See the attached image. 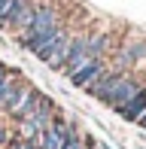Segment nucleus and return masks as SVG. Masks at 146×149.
<instances>
[{
    "label": "nucleus",
    "instance_id": "nucleus-1",
    "mask_svg": "<svg viewBox=\"0 0 146 149\" xmlns=\"http://www.w3.org/2000/svg\"><path fill=\"white\" fill-rule=\"evenodd\" d=\"M46 128H52V100L49 97H43V104L37 107V113L22 122V134H18V137L22 140H37Z\"/></svg>",
    "mask_w": 146,
    "mask_h": 149
},
{
    "label": "nucleus",
    "instance_id": "nucleus-5",
    "mask_svg": "<svg viewBox=\"0 0 146 149\" xmlns=\"http://www.w3.org/2000/svg\"><path fill=\"white\" fill-rule=\"evenodd\" d=\"M140 88H143V85L137 82V79L131 76V73H125V76L119 79V85H116V88H113V94H110V97H107V107H113V110L119 113V110H122V107L128 104V100L134 97V94L140 91Z\"/></svg>",
    "mask_w": 146,
    "mask_h": 149
},
{
    "label": "nucleus",
    "instance_id": "nucleus-8",
    "mask_svg": "<svg viewBox=\"0 0 146 149\" xmlns=\"http://www.w3.org/2000/svg\"><path fill=\"white\" fill-rule=\"evenodd\" d=\"M67 122H52V128H46L43 134H40V149H61V137H64V131H67Z\"/></svg>",
    "mask_w": 146,
    "mask_h": 149
},
{
    "label": "nucleus",
    "instance_id": "nucleus-11",
    "mask_svg": "<svg viewBox=\"0 0 146 149\" xmlns=\"http://www.w3.org/2000/svg\"><path fill=\"white\" fill-rule=\"evenodd\" d=\"M110 49V33H91L88 37V58H104Z\"/></svg>",
    "mask_w": 146,
    "mask_h": 149
},
{
    "label": "nucleus",
    "instance_id": "nucleus-7",
    "mask_svg": "<svg viewBox=\"0 0 146 149\" xmlns=\"http://www.w3.org/2000/svg\"><path fill=\"white\" fill-rule=\"evenodd\" d=\"M122 76H125V70H116V67H110V70L104 73V76L97 79L95 85H88V88H85V91H88L91 97H97V100H101V104H107V97L113 94V88H116V85H119V79H122Z\"/></svg>",
    "mask_w": 146,
    "mask_h": 149
},
{
    "label": "nucleus",
    "instance_id": "nucleus-15",
    "mask_svg": "<svg viewBox=\"0 0 146 149\" xmlns=\"http://www.w3.org/2000/svg\"><path fill=\"white\" fill-rule=\"evenodd\" d=\"M22 149H40V140H24Z\"/></svg>",
    "mask_w": 146,
    "mask_h": 149
},
{
    "label": "nucleus",
    "instance_id": "nucleus-9",
    "mask_svg": "<svg viewBox=\"0 0 146 149\" xmlns=\"http://www.w3.org/2000/svg\"><path fill=\"white\" fill-rule=\"evenodd\" d=\"M143 113H146V88H140V91H137L134 97H131L128 104L119 110V116H122L125 122H137V119L143 116Z\"/></svg>",
    "mask_w": 146,
    "mask_h": 149
},
{
    "label": "nucleus",
    "instance_id": "nucleus-17",
    "mask_svg": "<svg viewBox=\"0 0 146 149\" xmlns=\"http://www.w3.org/2000/svg\"><path fill=\"white\" fill-rule=\"evenodd\" d=\"M137 125H140V128H146V113H143L140 119H137Z\"/></svg>",
    "mask_w": 146,
    "mask_h": 149
},
{
    "label": "nucleus",
    "instance_id": "nucleus-10",
    "mask_svg": "<svg viewBox=\"0 0 146 149\" xmlns=\"http://www.w3.org/2000/svg\"><path fill=\"white\" fill-rule=\"evenodd\" d=\"M146 58V43H134L128 46L125 52H119V64H122V70H128V67H134L137 61Z\"/></svg>",
    "mask_w": 146,
    "mask_h": 149
},
{
    "label": "nucleus",
    "instance_id": "nucleus-2",
    "mask_svg": "<svg viewBox=\"0 0 146 149\" xmlns=\"http://www.w3.org/2000/svg\"><path fill=\"white\" fill-rule=\"evenodd\" d=\"M70 40H73V37H70V31H67V28H61V31H58V37L49 43V49L40 52L37 58L43 61V64H49L52 70H61L64 61H67V52H70Z\"/></svg>",
    "mask_w": 146,
    "mask_h": 149
},
{
    "label": "nucleus",
    "instance_id": "nucleus-4",
    "mask_svg": "<svg viewBox=\"0 0 146 149\" xmlns=\"http://www.w3.org/2000/svg\"><path fill=\"white\" fill-rule=\"evenodd\" d=\"M88 61H95V58H88V37H73L61 73H64V76H73V73H76L82 64H88Z\"/></svg>",
    "mask_w": 146,
    "mask_h": 149
},
{
    "label": "nucleus",
    "instance_id": "nucleus-16",
    "mask_svg": "<svg viewBox=\"0 0 146 149\" xmlns=\"http://www.w3.org/2000/svg\"><path fill=\"white\" fill-rule=\"evenodd\" d=\"M9 143V134H6V128H0V146H6Z\"/></svg>",
    "mask_w": 146,
    "mask_h": 149
},
{
    "label": "nucleus",
    "instance_id": "nucleus-6",
    "mask_svg": "<svg viewBox=\"0 0 146 149\" xmlns=\"http://www.w3.org/2000/svg\"><path fill=\"white\" fill-rule=\"evenodd\" d=\"M31 22H34V3H31V0H15V6H12V12H9V18H6L3 28L24 33L31 28Z\"/></svg>",
    "mask_w": 146,
    "mask_h": 149
},
{
    "label": "nucleus",
    "instance_id": "nucleus-12",
    "mask_svg": "<svg viewBox=\"0 0 146 149\" xmlns=\"http://www.w3.org/2000/svg\"><path fill=\"white\" fill-rule=\"evenodd\" d=\"M18 82H22V79H18V73H15V70H6V67L0 64V100L6 97V91H9V88H15Z\"/></svg>",
    "mask_w": 146,
    "mask_h": 149
},
{
    "label": "nucleus",
    "instance_id": "nucleus-14",
    "mask_svg": "<svg viewBox=\"0 0 146 149\" xmlns=\"http://www.w3.org/2000/svg\"><path fill=\"white\" fill-rule=\"evenodd\" d=\"M12 6H15V0H0V28L6 24V18H9Z\"/></svg>",
    "mask_w": 146,
    "mask_h": 149
},
{
    "label": "nucleus",
    "instance_id": "nucleus-3",
    "mask_svg": "<svg viewBox=\"0 0 146 149\" xmlns=\"http://www.w3.org/2000/svg\"><path fill=\"white\" fill-rule=\"evenodd\" d=\"M107 70H110L107 61H104V58H95V61H88V64H82V67H79L73 76H67V79H70L73 88H88V85H95Z\"/></svg>",
    "mask_w": 146,
    "mask_h": 149
},
{
    "label": "nucleus",
    "instance_id": "nucleus-13",
    "mask_svg": "<svg viewBox=\"0 0 146 149\" xmlns=\"http://www.w3.org/2000/svg\"><path fill=\"white\" fill-rule=\"evenodd\" d=\"M61 149H82V137H79L76 125H70L67 131H64V137H61Z\"/></svg>",
    "mask_w": 146,
    "mask_h": 149
}]
</instances>
